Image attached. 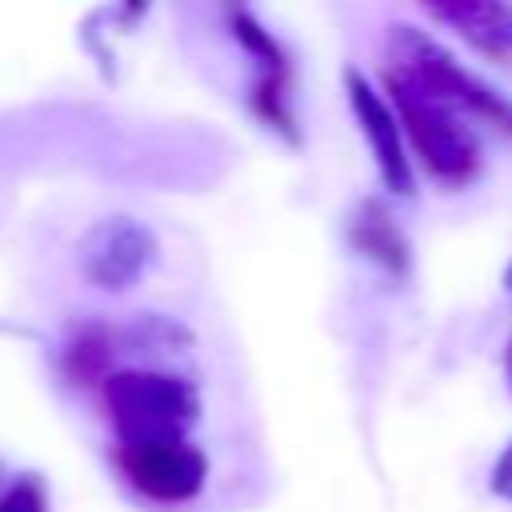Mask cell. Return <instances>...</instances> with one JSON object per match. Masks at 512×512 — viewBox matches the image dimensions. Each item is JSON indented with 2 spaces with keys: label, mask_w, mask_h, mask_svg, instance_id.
I'll return each mask as SVG.
<instances>
[{
  "label": "cell",
  "mask_w": 512,
  "mask_h": 512,
  "mask_svg": "<svg viewBox=\"0 0 512 512\" xmlns=\"http://www.w3.org/2000/svg\"><path fill=\"white\" fill-rule=\"evenodd\" d=\"M0 512H48V488L40 476L24 472L0 488Z\"/></svg>",
  "instance_id": "30bf717a"
},
{
  "label": "cell",
  "mask_w": 512,
  "mask_h": 512,
  "mask_svg": "<svg viewBox=\"0 0 512 512\" xmlns=\"http://www.w3.org/2000/svg\"><path fill=\"white\" fill-rule=\"evenodd\" d=\"M508 288H512V268H508Z\"/></svg>",
  "instance_id": "5bb4252c"
},
{
  "label": "cell",
  "mask_w": 512,
  "mask_h": 512,
  "mask_svg": "<svg viewBox=\"0 0 512 512\" xmlns=\"http://www.w3.org/2000/svg\"><path fill=\"white\" fill-rule=\"evenodd\" d=\"M488 492L504 504H512V440L500 448V456L492 460V472H488Z\"/></svg>",
  "instance_id": "8fae6325"
},
{
  "label": "cell",
  "mask_w": 512,
  "mask_h": 512,
  "mask_svg": "<svg viewBox=\"0 0 512 512\" xmlns=\"http://www.w3.org/2000/svg\"><path fill=\"white\" fill-rule=\"evenodd\" d=\"M388 56H392V72L388 76L436 96L440 104L456 108L460 116L484 120V124H492V128L512 136V100L500 96L496 88H488L480 76H472L444 44H436L420 28H408V24L392 28Z\"/></svg>",
  "instance_id": "7a4b0ae2"
},
{
  "label": "cell",
  "mask_w": 512,
  "mask_h": 512,
  "mask_svg": "<svg viewBox=\"0 0 512 512\" xmlns=\"http://www.w3.org/2000/svg\"><path fill=\"white\" fill-rule=\"evenodd\" d=\"M124 4H128V20H136V16L148 8V0H124Z\"/></svg>",
  "instance_id": "7c38bea8"
},
{
  "label": "cell",
  "mask_w": 512,
  "mask_h": 512,
  "mask_svg": "<svg viewBox=\"0 0 512 512\" xmlns=\"http://www.w3.org/2000/svg\"><path fill=\"white\" fill-rule=\"evenodd\" d=\"M116 468L136 496L160 508L192 504L208 484V456L188 436L116 444Z\"/></svg>",
  "instance_id": "277c9868"
},
{
  "label": "cell",
  "mask_w": 512,
  "mask_h": 512,
  "mask_svg": "<svg viewBox=\"0 0 512 512\" xmlns=\"http://www.w3.org/2000/svg\"><path fill=\"white\" fill-rule=\"evenodd\" d=\"M68 372L80 384L104 380L108 376V340L100 332H84L80 340H72V348H68Z\"/></svg>",
  "instance_id": "9c48e42d"
},
{
  "label": "cell",
  "mask_w": 512,
  "mask_h": 512,
  "mask_svg": "<svg viewBox=\"0 0 512 512\" xmlns=\"http://www.w3.org/2000/svg\"><path fill=\"white\" fill-rule=\"evenodd\" d=\"M388 92L400 132L428 168V176H436L440 184H468L480 172V140L468 128V116L396 76H388Z\"/></svg>",
  "instance_id": "3957f363"
},
{
  "label": "cell",
  "mask_w": 512,
  "mask_h": 512,
  "mask_svg": "<svg viewBox=\"0 0 512 512\" xmlns=\"http://www.w3.org/2000/svg\"><path fill=\"white\" fill-rule=\"evenodd\" d=\"M104 412L116 432V444L176 440L188 436L200 420V392L172 372L156 368H120L100 380Z\"/></svg>",
  "instance_id": "6da1fadb"
},
{
  "label": "cell",
  "mask_w": 512,
  "mask_h": 512,
  "mask_svg": "<svg viewBox=\"0 0 512 512\" xmlns=\"http://www.w3.org/2000/svg\"><path fill=\"white\" fill-rule=\"evenodd\" d=\"M344 88H348V104H352V116L360 124V136L376 160V172L384 180L388 192L396 196H412L416 192V180H412V160H408V148H404V132H400V120L392 112V104L356 72L348 68L344 72Z\"/></svg>",
  "instance_id": "8992f818"
},
{
  "label": "cell",
  "mask_w": 512,
  "mask_h": 512,
  "mask_svg": "<svg viewBox=\"0 0 512 512\" xmlns=\"http://www.w3.org/2000/svg\"><path fill=\"white\" fill-rule=\"evenodd\" d=\"M156 236L132 216H104L80 240V268L104 292H124L140 284L156 264Z\"/></svg>",
  "instance_id": "5b68a950"
},
{
  "label": "cell",
  "mask_w": 512,
  "mask_h": 512,
  "mask_svg": "<svg viewBox=\"0 0 512 512\" xmlns=\"http://www.w3.org/2000/svg\"><path fill=\"white\" fill-rule=\"evenodd\" d=\"M424 12L456 32L488 60H512V4L508 0H420Z\"/></svg>",
  "instance_id": "52a82bcc"
},
{
  "label": "cell",
  "mask_w": 512,
  "mask_h": 512,
  "mask_svg": "<svg viewBox=\"0 0 512 512\" xmlns=\"http://www.w3.org/2000/svg\"><path fill=\"white\" fill-rule=\"evenodd\" d=\"M504 376H508V384H512V344H508V352H504Z\"/></svg>",
  "instance_id": "4fadbf2b"
},
{
  "label": "cell",
  "mask_w": 512,
  "mask_h": 512,
  "mask_svg": "<svg viewBox=\"0 0 512 512\" xmlns=\"http://www.w3.org/2000/svg\"><path fill=\"white\" fill-rule=\"evenodd\" d=\"M348 236H352V244H356L360 256L384 264L396 276L408 272V240H404V232L396 228L392 212L380 200H364L356 208V216L348 220Z\"/></svg>",
  "instance_id": "ba28073f"
}]
</instances>
